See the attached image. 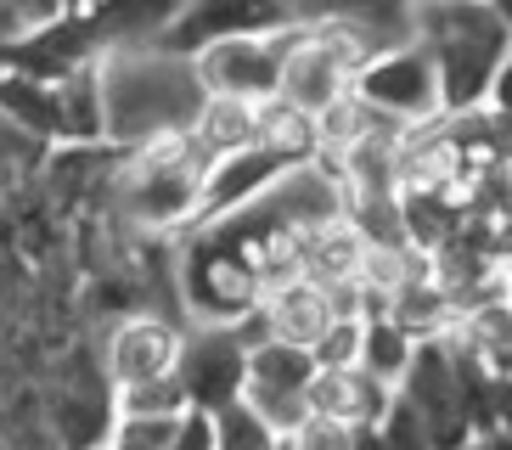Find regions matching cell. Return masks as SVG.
Masks as SVG:
<instances>
[{
  "label": "cell",
  "mask_w": 512,
  "mask_h": 450,
  "mask_svg": "<svg viewBox=\"0 0 512 450\" xmlns=\"http://www.w3.org/2000/svg\"><path fill=\"white\" fill-rule=\"evenodd\" d=\"M102 90H107V141L124 152L181 141L197 130L214 90L186 51L158 40H130L102 51Z\"/></svg>",
  "instance_id": "1"
},
{
  "label": "cell",
  "mask_w": 512,
  "mask_h": 450,
  "mask_svg": "<svg viewBox=\"0 0 512 450\" xmlns=\"http://www.w3.org/2000/svg\"><path fill=\"white\" fill-rule=\"evenodd\" d=\"M417 40L434 51L439 85H445V113H473L490 102L496 68L512 51V23L490 0L467 6H417Z\"/></svg>",
  "instance_id": "2"
},
{
  "label": "cell",
  "mask_w": 512,
  "mask_h": 450,
  "mask_svg": "<svg viewBox=\"0 0 512 450\" xmlns=\"http://www.w3.org/2000/svg\"><path fill=\"white\" fill-rule=\"evenodd\" d=\"M203 175H209V164L197 158L192 135L124 152L119 175H113V209L124 214V225H136L147 237L181 231V225L197 231V214H203Z\"/></svg>",
  "instance_id": "3"
},
{
  "label": "cell",
  "mask_w": 512,
  "mask_h": 450,
  "mask_svg": "<svg viewBox=\"0 0 512 450\" xmlns=\"http://www.w3.org/2000/svg\"><path fill=\"white\" fill-rule=\"evenodd\" d=\"M181 299L197 321H242L265 304V276L248 242H237L226 225H197L192 248L181 259Z\"/></svg>",
  "instance_id": "4"
},
{
  "label": "cell",
  "mask_w": 512,
  "mask_h": 450,
  "mask_svg": "<svg viewBox=\"0 0 512 450\" xmlns=\"http://www.w3.org/2000/svg\"><path fill=\"white\" fill-rule=\"evenodd\" d=\"M355 96H361L366 107H377L383 119L406 124V130L445 119V85H439V62H434V51H428L422 40L389 45V51L366 57V68L355 74Z\"/></svg>",
  "instance_id": "5"
},
{
  "label": "cell",
  "mask_w": 512,
  "mask_h": 450,
  "mask_svg": "<svg viewBox=\"0 0 512 450\" xmlns=\"http://www.w3.org/2000/svg\"><path fill=\"white\" fill-rule=\"evenodd\" d=\"M316 349L287 344V338H265L248 349V389L242 400L271 422L276 434H293L310 417V383H316Z\"/></svg>",
  "instance_id": "6"
},
{
  "label": "cell",
  "mask_w": 512,
  "mask_h": 450,
  "mask_svg": "<svg viewBox=\"0 0 512 450\" xmlns=\"http://www.w3.org/2000/svg\"><path fill=\"white\" fill-rule=\"evenodd\" d=\"M46 417L57 428L62 450H102L119 428V389L107 377V360H96V366L85 355L68 360L46 400Z\"/></svg>",
  "instance_id": "7"
},
{
  "label": "cell",
  "mask_w": 512,
  "mask_h": 450,
  "mask_svg": "<svg viewBox=\"0 0 512 450\" xmlns=\"http://www.w3.org/2000/svg\"><path fill=\"white\" fill-rule=\"evenodd\" d=\"M304 23L299 17V0H186L181 17L158 34V45L169 51H209L220 40H237V34H276V29H293Z\"/></svg>",
  "instance_id": "8"
},
{
  "label": "cell",
  "mask_w": 512,
  "mask_h": 450,
  "mask_svg": "<svg viewBox=\"0 0 512 450\" xmlns=\"http://www.w3.org/2000/svg\"><path fill=\"white\" fill-rule=\"evenodd\" d=\"M299 29V23H293ZM293 29L276 34H237V40H220L209 51H197V68H203V85L214 96H242V102H276L282 96V68H287V45Z\"/></svg>",
  "instance_id": "9"
},
{
  "label": "cell",
  "mask_w": 512,
  "mask_h": 450,
  "mask_svg": "<svg viewBox=\"0 0 512 450\" xmlns=\"http://www.w3.org/2000/svg\"><path fill=\"white\" fill-rule=\"evenodd\" d=\"M181 383L192 394V405H203V411H226L231 400H242V389H248V344H242V332L231 321H197V332H186Z\"/></svg>",
  "instance_id": "10"
},
{
  "label": "cell",
  "mask_w": 512,
  "mask_h": 450,
  "mask_svg": "<svg viewBox=\"0 0 512 450\" xmlns=\"http://www.w3.org/2000/svg\"><path fill=\"white\" fill-rule=\"evenodd\" d=\"M181 349H186V327L169 321L158 310H136L113 321L107 332V377L113 389H136V383H152V377L181 372Z\"/></svg>",
  "instance_id": "11"
},
{
  "label": "cell",
  "mask_w": 512,
  "mask_h": 450,
  "mask_svg": "<svg viewBox=\"0 0 512 450\" xmlns=\"http://www.w3.org/2000/svg\"><path fill=\"white\" fill-rule=\"evenodd\" d=\"M293 164H299V158H287L271 141H254V147L214 158L209 175H203V214H197V225H214V220H226V214L248 209V203H254L265 186H276Z\"/></svg>",
  "instance_id": "12"
},
{
  "label": "cell",
  "mask_w": 512,
  "mask_h": 450,
  "mask_svg": "<svg viewBox=\"0 0 512 450\" xmlns=\"http://www.w3.org/2000/svg\"><path fill=\"white\" fill-rule=\"evenodd\" d=\"M394 400H400V389L372 377L366 366H321L316 383H310V411L344 417L355 428H377V422L389 417Z\"/></svg>",
  "instance_id": "13"
},
{
  "label": "cell",
  "mask_w": 512,
  "mask_h": 450,
  "mask_svg": "<svg viewBox=\"0 0 512 450\" xmlns=\"http://www.w3.org/2000/svg\"><path fill=\"white\" fill-rule=\"evenodd\" d=\"M304 23H344L372 51L417 40V0H304Z\"/></svg>",
  "instance_id": "14"
},
{
  "label": "cell",
  "mask_w": 512,
  "mask_h": 450,
  "mask_svg": "<svg viewBox=\"0 0 512 450\" xmlns=\"http://www.w3.org/2000/svg\"><path fill=\"white\" fill-rule=\"evenodd\" d=\"M265 315H271V332L287 344L316 349L327 338V327L338 321V304H332V287L316 276H293V282L271 287L265 293Z\"/></svg>",
  "instance_id": "15"
},
{
  "label": "cell",
  "mask_w": 512,
  "mask_h": 450,
  "mask_svg": "<svg viewBox=\"0 0 512 450\" xmlns=\"http://www.w3.org/2000/svg\"><path fill=\"white\" fill-rule=\"evenodd\" d=\"M0 119L40 135L46 147H62V96L51 79H34L23 68H6L0 62Z\"/></svg>",
  "instance_id": "16"
},
{
  "label": "cell",
  "mask_w": 512,
  "mask_h": 450,
  "mask_svg": "<svg viewBox=\"0 0 512 450\" xmlns=\"http://www.w3.org/2000/svg\"><path fill=\"white\" fill-rule=\"evenodd\" d=\"M259 107L265 102H242V96H209V107H203V119H197L192 130V147L203 164H214V158H226V152H242L259 141Z\"/></svg>",
  "instance_id": "17"
},
{
  "label": "cell",
  "mask_w": 512,
  "mask_h": 450,
  "mask_svg": "<svg viewBox=\"0 0 512 450\" xmlns=\"http://www.w3.org/2000/svg\"><path fill=\"white\" fill-rule=\"evenodd\" d=\"M62 96V141H107V90H102V57L79 62L57 85Z\"/></svg>",
  "instance_id": "18"
},
{
  "label": "cell",
  "mask_w": 512,
  "mask_h": 450,
  "mask_svg": "<svg viewBox=\"0 0 512 450\" xmlns=\"http://www.w3.org/2000/svg\"><path fill=\"white\" fill-rule=\"evenodd\" d=\"M417 344L422 338L411 327H400L394 315H372V321H366V344H361V366L400 389L406 372H411V360H417Z\"/></svg>",
  "instance_id": "19"
},
{
  "label": "cell",
  "mask_w": 512,
  "mask_h": 450,
  "mask_svg": "<svg viewBox=\"0 0 512 450\" xmlns=\"http://www.w3.org/2000/svg\"><path fill=\"white\" fill-rule=\"evenodd\" d=\"M214 422H220V450H271L282 439L248 400H231L226 411H214Z\"/></svg>",
  "instance_id": "20"
},
{
  "label": "cell",
  "mask_w": 512,
  "mask_h": 450,
  "mask_svg": "<svg viewBox=\"0 0 512 450\" xmlns=\"http://www.w3.org/2000/svg\"><path fill=\"white\" fill-rule=\"evenodd\" d=\"M293 445L299 450H361V428L344 417H327V411H310L293 428Z\"/></svg>",
  "instance_id": "21"
},
{
  "label": "cell",
  "mask_w": 512,
  "mask_h": 450,
  "mask_svg": "<svg viewBox=\"0 0 512 450\" xmlns=\"http://www.w3.org/2000/svg\"><path fill=\"white\" fill-rule=\"evenodd\" d=\"M361 344H366V321L361 315H338L327 338L316 344V366H361Z\"/></svg>",
  "instance_id": "22"
},
{
  "label": "cell",
  "mask_w": 512,
  "mask_h": 450,
  "mask_svg": "<svg viewBox=\"0 0 512 450\" xmlns=\"http://www.w3.org/2000/svg\"><path fill=\"white\" fill-rule=\"evenodd\" d=\"M175 422L181 417H119L107 450H169L175 439Z\"/></svg>",
  "instance_id": "23"
},
{
  "label": "cell",
  "mask_w": 512,
  "mask_h": 450,
  "mask_svg": "<svg viewBox=\"0 0 512 450\" xmlns=\"http://www.w3.org/2000/svg\"><path fill=\"white\" fill-rule=\"evenodd\" d=\"M169 450H220V422H214V411H203V405H186L181 422H175V439H169Z\"/></svg>",
  "instance_id": "24"
},
{
  "label": "cell",
  "mask_w": 512,
  "mask_h": 450,
  "mask_svg": "<svg viewBox=\"0 0 512 450\" xmlns=\"http://www.w3.org/2000/svg\"><path fill=\"white\" fill-rule=\"evenodd\" d=\"M490 107L512 119V51H507V62L496 68V85H490Z\"/></svg>",
  "instance_id": "25"
},
{
  "label": "cell",
  "mask_w": 512,
  "mask_h": 450,
  "mask_svg": "<svg viewBox=\"0 0 512 450\" xmlns=\"http://www.w3.org/2000/svg\"><path fill=\"white\" fill-rule=\"evenodd\" d=\"M496 422L512 428V377H496Z\"/></svg>",
  "instance_id": "26"
},
{
  "label": "cell",
  "mask_w": 512,
  "mask_h": 450,
  "mask_svg": "<svg viewBox=\"0 0 512 450\" xmlns=\"http://www.w3.org/2000/svg\"><path fill=\"white\" fill-rule=\"evenodd\" d=\"M479 445H484V450H512V428H507V422H496V428H490Z\"/></svg>",
  "instance_id": "27"
},
{
  "label": "cell",
  "mask_w": 512,
  "mask_h": 450,
  "mask_svg": "<svg viewBox=\"0 0 512 450\" xmlns=\"http://www.w3.org/2000/svg\"><path fill=\"white\" fill-rule=\"evenodd\" d=\"M490 6H496V12H501V17H507V23H512V0H490Z\"/></svg>",
  "instance_id": "28"
},
{
  "label": "cell",
  "mask_w": 512,
  "mask_h": 450,
  "mask_svg": "<svg viewBox=\"0 0 512 450\" xmlns=\"http://www.w3.org/2000/svg\"><path fill=\"white\" fill-rule=\"evenodd\" d=\"M417 6H467V0H417Z\"/></svg>",
  "instance_id": "29"
},
{
  "label": "cell",
  "mask_w": 512,
  "mask_h": 450,
  "mask_svg": "<svg viewBox=\"0 0 512 450\" xmlns=\"http://www.w3.org/2000/svg\"><path fill=\"white\" fill-rule=\"evenodd\" d=\"M456 450H484V445H479V439H467V445H456Z\"/></svg>",
  "instance_id": "30"
},
{
  "label": "cell",
  "mask_w": 512,
  "mask_h": 450,
  "mask_svg": "<svg viewBox=\"0 0 512 450\" xmlns=\"http://www.w3.org/2000/svg\"><path fill=\"white\" fill-rule=\"evenodd\" d=\"M507 299H512V265H507Z\"/></svg>",
  "instance_id": "31"
},
{
  "label": "cell",
  "mask_w": 512,
  "mask_h": 450,
  "mask_svg": "<svg viewBox=\"0 0 512 450\" xmlns=\"http://www.w3.org/2000/svg\"><path fill=\"white\" fill-rule=\"evenodd\" d=\"M507 220H512V203H507Z\"/></svg>",
  "instance_id": "32"
},
{
  "label": "cell",
  "mask_w": 512,
  "mask_h": 450,
  "mask_svg": "<svg viewBox=\"0 0 512 450\" xmlns=\"http://www.w3.org/2000/svg\"><path fill=\"white\" fill-rule=\"evenodd\" d=\"M299 17H304V0H299Z\"/></svg>",
  "instance_id": "33"
}]
</instances>
